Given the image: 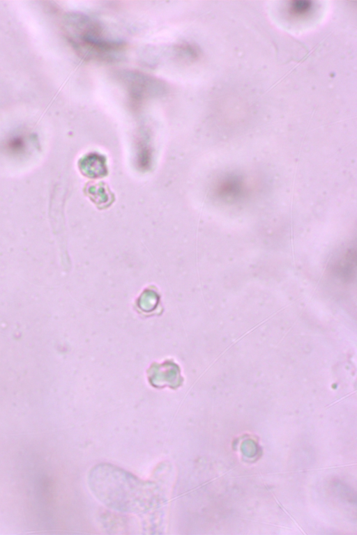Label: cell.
<instances>
[{
  "mask_svg": "<svg viewBox=\"0 0 357 535\" xmlns=\"http://www.w3.org/2000/svg\"><path fill=\"white\" fill-rule=\"evenodd\" d=\"M64 34L75 51L91 59H109L119 52L123 45L107 38L102 27L90 17L69 13L62 22Z\"/></svg>",
  "mask_w": 357,
  "mask_h": 535,
  "instance_id": "6da1fadb",
  "label": "cell"
},
{
  "mask_svg": "<svg viewBox=\"0 0 357 535\" xmlns=\"http://www.w3.org/2000/svg\"><path fill=\"white\" fill-rule=\"evenodd\" d=\"M312 2L307 1H298L292 2L289 7V11L294 16H303L312 9Z\"/></svg>",
  "mask_w": 357,
  "mask_h": 535,
  "instance_id": "277c9868",
  "label": "cell"
},
{
  "mask_svg": "<svg viewBox=\"0 0 357 535\" xmlns=\"http://www.w3.org/2000/svg\"><path fill=\"white\" fill-rule=\"evenodd\" d=\"M333 273L344 282L354 279L356 272V248L350 245L334 261Z\"/></svg>",
  "mask_w": 357,
  "mask_h": 535,
  "instance_id": "3957f363",
  "label": "cell"
},
{
  "mask_svg": "<svg viewBox=\"0 0 357 535\" xmlns=\"http://www.w3.org/2000/svg\"><path fill=\"white\" fill-rule=\"evenodd\" d=\"M216 189L218 196L229 203L242 200L250 189L243 176L232 173L226 174L220 180Z\"/></svg>",
  "mask_w": 357,
  "mask_h": 535,
  "instance_id": "7a4b0ae2",
  "label": "cell"
}]
</instances>
